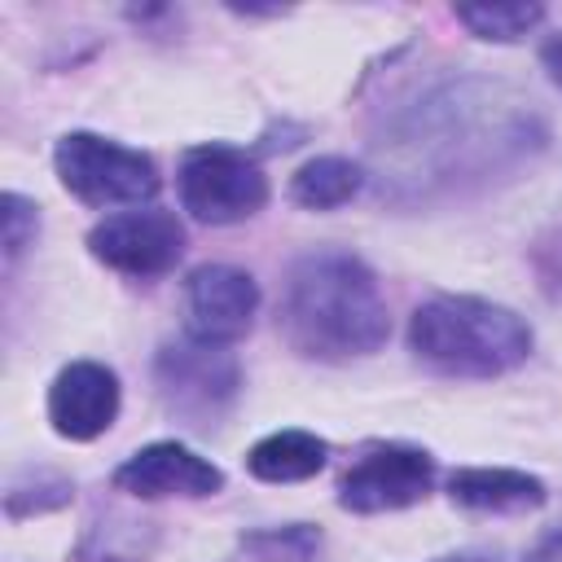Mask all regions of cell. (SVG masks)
I'll return each instance as SVG.
<instances>
[{
  "label": "cell",
  "mask_w": 562,
  "mask_h": 562,
  "mask_svg": "<svg viewBox=\"0 0 562 562\" xmlns=\"http://www.w3.org/2000/svg\"><path fill=\"white\" fill-rule=\"evenodd\" d=\"M4 211V263H18L26 246H35V233H40V206L22 193H4L0 202Z\"/></svg>",
  "instance_id": "obj_17"
},
{
  "label": "cell",
  "mask_w": 562,
  "mask_h": 562,
  "mask_svg": "<svg viewBox=\"0 0 562 562\" xmlns=\"http://www.w3.org/2000/svg\"><path fill=\"white\" fill-rule=\"evenodd\" d=\"M119 404H123L119 373L101 360H70L66 369H57L48 386V422L70 443H88L105 435L119 417Z\"/></svg>",
  "instance_id": "obj_10"
},
{
  "label": "cell",
  "mask_w": 562,
  "mask_h": 562,
  "mask_svg": "<svg viewBox=\"0 0 562 562\" xmlns=\"http://www.w3.org/2000/svg\"><path fill=\"white\" fill-rule=\"evenodd\" d=\"M435 487V457L417 443H364L338 479L347 514H391L426 501Z\"/></svg>",
  "instance_id": "obj_6"
},
{
  "label": "cell",
  "mask_w": 562,
  "mask_h": 562,
  "mask_svg": "<svg viewBox=\"0 0 562 562\" xmlns=\"http://www.w3.org/2000/svg\"><path fill=\"white\" fill-rule=\"evenodd\" d=\"M540 61H544V70H549V79L562 88V35H553L544 48H540Z\"/></svg>",
  "instance_id": "obj_20"
},
{
  "label": "cell",
  "mask_w": 562,
  "mask_h": 562,
  "mask_svg": "<svg viewBox=\"0 0 562 562\" xmlns=\"http://www.w3.org/2000/svg\"><path fill=\"white\" fill-rule=\"evenodd\" d=\"M364 189V167L342 154H316L290 176V198L303 211H338Z\"/></svg>",
  "instance_id": "obj_13"
},
{
  "label": "cell",
  "mask_w": 562,
  "mask_h": 562,
  "mask_svg": "<svg viewBox=\"0 0 562 562\" xmlns=\"http://www.w3.org/2000/svg\"><path fill=\"white\" fill-rule=\"evenodd\" d=\"M88 255L110 272L154 281L184 255V224L171 211H119L88 233Z\"/></svg>",
  "instance_id": "obj_7"
},
{
  "label": "cell",
  "mask_w": 562,
  "mask_h": 562,
  "mask_svg": "<svg viewBox=\"0 0 562 562\" xmlns=\"http://www.w3.org/2000/svg\"><path fill=\"white\" fill-rule=\"evenodd\" d=\"M277 329L290 351L325 364L373 356L386 334V299L373 268L351 250H307L290 263L277 303Z\"/></svg>",
  "instance_id": "obj_1"
},
{
  "label": "cell",
  "mask_w": 562,
  "mask_h": 562,
  "mask_svg": "<svg viewBox=\"0 0 562 562\" xmlns=\"http://www.w3.org/2000/svg\"><path fill=\"white\" fill-rule=\"evenodd\" d=\"M53 171L70 198L83 206H140L158 193V167L149 154L127 149L97 132H66L53 149Z\"/></svg>",
  "instance_id": "obj_4"
},
{
  "label": "cell",
  "mask_w": 562,
  "mask_h": 562,
  "mask_svg": "<svg viewBox=\"0 0 562 562\" xmlns=\"http://www.w3.org/2000/svg\"><path fill=\"white\" fill-rule=\"evenodd\" d=\"M241 544L250 553H259L263 562H307L316 549H321V531L307 527V522H294V527H268V531H255V536H241Z\"/></svg>",
  "instance_id": "obj_15"
},
{
  "label": "cell",
  "mask_w": 562,
  "mask_h": 562,
  "mask_svg": "<svg viewBox=\"0 0 562 562\" xmlns=\"http://www.w3.org/2000/svg\"><path fill=\"white\" fill-rule=\"evenodd\" d=\"M435 562H496L487 553H452V558H435Z\"/></svg>",
  "instance_id": "obj_21"
},
{
  "label": "cell",
  "mask_w": 562,
  "mask_h": 562,
  "mask_svg": "<svg viewBox=\"0 0 562 562\" xmlns=\"http://www.w3.org/2000/svg\"><path fill=\"white\" fill-rule=\"evenodd\" d=\"M154 386L171 417L211 430L228 417L241 391V364L228 347L198 342V338H171L154 356Z\"/></svg>",
  "instance_id": "obj_3"
},
{
  "label": "cell",
  "mask_w": 562,
  "mask_h": 562,
  "mask_svg": "<svg viewBox=\"0 0 562 562\" xmlns=\"http://www.w3.org/2000/svg\"><path fill=\"white\" fill-rule=\"evenodd\" d=\"M457 22L479 35V40H496V44H514L527 31H536L544 22L540 4H461Z\"/></svg>",
  "instance_id": "obj_14"
},
{
  "label": "cell",
  "mask_w": 562,
  "mask_h": 562,
  "mask_svg": "<svg viewBox=\"0 0 562 562\" xmlns=\"http://www.w3.org/2000/svg\"><path fill=\"white\" fill-rule=\"evenodd\" d=\"M531 268H536V277H540V290L562 303V224L549 228L544 237H536V246H531Z\"/></svg>",
  "instance_id": "obj_18"
},
{
  "label": "cell",
  "mask_w": 562,
  "mask_h": 562,
  "mask_svg": "<svg viewBox=\"0 0 562 562\" xmlns=\"http://www.w3.org/2000/svg\"><path fill=\"white\" fill-rule=\"evenodd\" d=\"M531 325L492 299L435 294L408 316V351L439 378H501L531 356Z\"/></svg>",
  "instance_id": "obj_2"
},
{
  "label": "cell",
  "mask_w": 562,
  "mask_h": 562,
  "mask_svg": "<svg viewBox=\"0 0 562 562\" xmlns=\"http://www.w3.org/2000/svg\"><path fill=\"white\" fill-rule=\"evenodd\" d=\"M31 492V501L13 514V518H26V514H44V509H61L66 501H70V479H61V474H53V470H26L22 479H13L9 483V492L4 496H26Z\"/></svg>",
  "instance_id": "obj_16"
},
{
  "label": "cell",
  "mask_w": 562,
  "mask_h": 562,
  "mask_svg": "<svg viewBox=\"0 0 562 562\" xmlns=\"http://www.w3.org/2000/svg\"><path fill=\"white\" fill-rule=\"evenodd\" d=\"M180 206L202 224H241L268 206V176L255 154L237 145H193L176 171Z\"/></svg>",
  "instance_id": "obj_5"
},
{
  "label": "cell",
  "mask_w": 562,
  "mask_h": 562,
  "mask_svg": "<svg viewBox=\"0 0 562 562\" xmlns=\"http://www.w3.org/2000/svg\"><path fill=\"white\" fill-rule=\"evenodd\" d=\"M114 487L136 501H167V496L202 501V496L224 492V470L215 461H206L202 452H193L189 443L158 439V443L136 448L114 470Z\"/></svg>",
  "instance_id": "obj_9"
},
{
  "label": "cell",
  "mask_w": 562,
  "mask_h": 562,
  "mask_svg": "<svg viewBox=\"0 0 562 562\" xmlns=\"http://www.w3.org/2000/svg\"><path fill=\"white\" fill-rule=\"evenodd\" d=\"M527 562H562V527H553V531H544L536 544H531V553H527Z\"/></svg>",
  "instance_id": "obj_19"
},
{
  "label": "cell",
  "mask_w": 562,
  "mask_h": 562,
  "mask_svg": "<svg viewBox=\"0 0 562 562\" xmlns=\"http://www.w3.org/2000/svg\"><path fill=\"white\" fill-rule=\"evenodd\" d=\"M448 496L452 505L479 509V514H527L549 501L536 474L509 470V465H461L448 474Z\"/></svg>",
  "instance_id": "obj_11"
},
{
  "label": "cell",
  "mask_w": 562,
  "mask_h": 562,
  "mask_svg": "<svg viewBox=\"0 0 562 562\" xmlns=\"http://www.w3.org/2000/svg\"><path fill=\"white\" fill-rule=\"evenodd\" d=\"M325 461H329V443L299 426L272 430L259 443H250V452H246V470L259 483H303V479L321 474Z\"/></svg>",
  "instance_id": "obj_12"
},
{
  "label": "cell",
  "mask_w": 562,
  "mask_h": 562,
  "mask_svg": "<svg viewBox=\"0 0 562 562\" xmlns=\"http://www.w3.org/2000/svg\"><path fill=\"white\" fill-rule=\"evenodd\" d=\"M259 312V285L233 263H202L184 277V334L198 342H237Z\"/></svg>",
  "instance_id": "obj_8"
}]
</instances>
